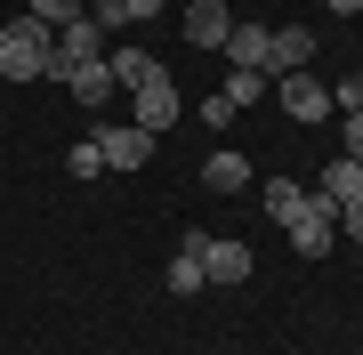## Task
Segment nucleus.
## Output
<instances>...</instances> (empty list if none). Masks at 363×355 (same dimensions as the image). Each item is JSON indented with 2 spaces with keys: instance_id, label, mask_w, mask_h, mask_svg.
Wrapping results in <instances>:
<instances>
[{
  "instance_id": "obj_14",
  "label": "nucleus",
  "mask_w": 363,
  "mask_h": 355,
  "mask_svg": "<svg viewBox=\"0 0 363 355\" xmlns=\"http://www.w3.org/2000/svg\"><path fill=\"white\" fill-rule=\"evenodd\" d=\"M259 202H267V218H274V226H291V218H298V202H307V186H298V178H267V186H259Z\"/></svg>"
},
{
  "instance_id": "obj_8",
  "label": "nucleus",
  "mask_w": 363,
  "mask_h": 355,
  "mask_svg": "<svg viewBox=\"0 0 363 355\" xmlns=\"http://www.w3.org/2000/svg\"><path fill=\"white\" fill-rule=\"evenodd\" d=\"M226 33H234L226 0H194V9H186V40H194V49H226Z\"/></svg>"
},
{
  "instance_id": "obj_22",
  "label": "nucleus",
  "mask_w": 363,
  "mask_h": 355,
  "mask_svg": "<svg viewBox=\"0 0 363 355\" xmlns=\"http://www.w3.org/2000/svg\"><path fill=\"white\" fill-rule=\"evenodd\" d=\"M339 154H355V162H363V113H347V130H339Z\"/></svg>"
},
{
  "instance_id": "obj_1",
  "label": "nucleus",
  "mask_w": 363,
  "mask_h": 355,
  "mask_svg": "<svg viewBox=\"0 0 363 355\" xmlns=\"http://www.w3.org/2000/svg\"><path fill=\"white\" fill-rule=\"evenodd\" d=\"M49 49H57V33L25 9L16 25H0V81H49Z\"/></svg>"
},
{
  "instance_id": "obj_16",
  "label": "nucleus",
  "mask_w": 363,
  "mask_h": 355,
  "mask_svg": "<svg viewBox=\"0 0 363 355\" xmlns=\"http://www.w3.org/2000/svg\"><path fill=\"white\" fill-rule=\"evenodd\" d=\"M194 242H202V235H194ZM194 242H186L178 259H169V275H162L169 291H178V299H194V291H202V250H194Z\"/></svg>"
},
{
  "instance_id": "obj_20",
  "label": "nucleus",
  "mask_w": 363,
  "mask_h": 355,
  "mask_svg": "<svg viewBox=\"0 0 363 355\" xmlns=\"http://www.w3.org/2000/svg\"><path fill=\"white\" fill-rule=\"evenodd\" d=\"M331 106H339V113H363V73H347V81H331Z\"/></svg>"
},
{
  "instance_id": "obj_4",
  "label": "nucleus",
  "mask_w": 363,
  "mask_h": 355,
  "mask_svg": "<svg viewBox=\"0 0 363 355\" xmlns=\"http://www.w3.org/2000/svg\"><path fill=\"white\" fill-rule=\"evenodd\" d=\"M130 97H138V106H130V121H138L145 137H162L169 121L186 113V106H178V81H169V73H154V81H145V89H130Z\"/></svg>"
},
{
  "instance_id": "obj_18",
  "label": "nucleus",
  "mask_w": 363,
  "mask_h": 355,
  "mask_svg": "<svg viewBox=\"0 0 363 355\" xmlns=\"http://www.w3.org/2000/svg\"><path fill=\"white\" fill-rule=\"evenodd\" d=\"M218 97H226L234 113H242V106H259V97H267V73H242V65H234V81H226Z\"/></svg>"
},
{
  "instance_id": "obj_3",
  "label": "nucleus",
  "mask_w": 363,
  "mask_h": 355,
  "mask_svg": "<svg viewBox=\"0 0 363 355\" xmlns=\"http://www.w3.org/2000/svg\"><path fill=\"white\" fill-rule=\"evenodd\" d=\"M89 137H97V154H105V170H121V178H130V170H145V162H154V137H145L138 121H105V130H89Z\"/></svg>"
},
{
  "instance_id": "obj_21",
  "label": "nucleus",
  "mask_w": 363,
  "mask_h": 355,
  "mask_svg": "<svg viewBox=\"0 0 363 355\" xmlns=\"http://www.w3.org/2000/svg\"><path fill=\"white\" fill-rule=\"evenodd\" d=\"M339 235H347V242H363V194H355V202H339Z\"/></svg>"
},
{
  "instance_id": "obj_19",
  "label": "nucleus",
  "mask_w": 363,
  "mask_h": 355,
  "mask_svg": "<svg viewBox=\"0 0 363 355\" xmlns=\"http://www.w3.org/2000/svg\"><path fill=\"white\" fill-rule=\"evenodd\" d=\"M65 170H73V178H97V170H105V154H97V137H81V145H73V154H65Z\"/></svg>"
},
{
  "instance_id": "obj_12",
  "label": "nucleus",
  "mask_w": 363,
  "mask_h": 355,
  "mask_svg": "<svg viewBox=\"0 0 363 355\" xmlns=\"http://www.w3.org/2000/svg\"><path fill=\"white\" fill-rule=\"evenodd\" d=\"M202 186H210V194H242V186H250V162L226 145V154H210V162H202Z\"/></svg>"
},
{
  "instance_id": "obj_10",
  "label": "nucleus",
  "mask_w": 363,
  "mask_h": 355,
  "mask_svg": "<svg viewBox=\"0 0 363 355\" xmlns=\"http://www.w3.org/2000/svg\"><path fill=\"white\" fill-rule=\"evenodd\" d=\"M267 25H259V16H234V33H226V57H234V65H242V73H259L267 65Z\"/></svg>"
},
{
  "instance_id": "obj_9",
  "label": "nucleus",
  "mask_w": 363,
  "mask_h": 355,
  "mask_svg": "<svg viewBox=\"0 0 363 355\" xmlns=\"http://www.w3.org/2000/svg\"><path fill=\"white\" fill-rule=\"evenodd\" d=\"M65 89H73V106H81V113H97L105 97H113V65H105V57H89V65H73V73H65Z\"/></svg>"
},
{
  "instance_id": "obj_2",
  "label": "nucleus",
  "mask_w": 363,
  "mask_h": 355,
  "mask_svg": "<svg viewBox=\"0 0 363 355\" xmlns=\"http://www.w3.org/2000/svg\"><path fill=\"white\" fill-rule=\"evenodd\" d=\"M283 235H291V250H298V259H323V250L339 242V202L307 194V202H298V218L283 226Z\"/></svg>"
},
{
  "instance_id": "obj_23",
  "label": "nucleus",
  "mask_w": 363,
  "mask_h": 355,
  "mask_svg": "<svg viewBox=\"0 0 363 355\" xmlns=\"http://www.w3.org/2000/svg\"><path fill=\"white\" fill-rule=\"evenodd\" d=\"M323 9H331V16H355V9H363V0H323Z\"/></svg>"
},
{
  "instance_id": "obj_6",
  "label": "nucleus",
  "mask_w": 363,
  "mask_h": 355,
  "mask_svg": "<svg viewBox=\"0 0 363 355\" xmlns=\"http://www.w3.org/2000/svg\"><path fill=\"white\" fill-rule=\"evenodd\" d=\"M307 57H315V33H307V25H283V33L267 40V65H259V73H267V81H283V73H307Z\"/></svg>"
},
{
  "instance_id": "obj_13",
  "label": "nucleus",
  "mask_w": 363,
  "mask_h": 355,
  "mask_svg": "<svg viewBox=\"0 0 363 355\" xmlns=\"http://www.w3.org/2000/svg\"><path fill=\"white\" fill-rule=\"evenodd\" d=\"M105 65H113V89H145V81L162 73L145 49H105Z\"/></svg>"
},
{
  "instance_id": "obj_17",
  "label": "nucleus",
  "mask_w": 363,
  "mask_h": 355,
  "mask_svg": "<svg viewBox=\"0 0 363 355\" xmlns=\"http://www.w3.org/2000/svg\"><path fill=\"white\" fill-rule=\"evenodd\" d=\"M33 16L49 33H65V25H81V16H89V0H33Z\"/></svg>"
},
{
  "instance_id": "obj_5",
  "label": "nucleus",
  "mask_w": 363,
  "mask_h": 355,
  "mask_svg": "<svg viewBox=\"0 0 363 355\" xmlns=\"http://www.w3.org/2000/svg\"><path fill=\"white\" fill-rule=\"evenodd\" d=\"M274 89H283V113L291 121H323L331 113V81H315V73H283Z\"/></svg>"
},
{
  "instance_id": "obj_11",
  "label": "nucleus",
  "mask_w": 363,
  "mask_h": 355,
  "mask_svg": "<svg viewBox=\"0 0 363 355\" xmlns=\"http://www.w3.org/2000/svg\"><path fill=\"white\" fill-rule=\"evenodd\" d=\"M89 16H97L105 33H121V25H154L162 0H89Z\"/></svg>"
},
{
  "instance_id": "obj_24",
  "label": "nucleus",
  "mask_w": 363,
  "mask_h": 355,
  "mask_svg": "<svg viewBox=\"0 0 363 355\" xmlns=\"http://www.w3.org/2000/svg\"><path fill=\"white\" fill-rule=\"evenodd\" d=\"M226 9H250V0H226Z\"/></svg>"
},
{
  "instance_id": "obj_15",
  "label": "nucleus",
  "mask_w": 363,
  "mask_h": 355,
  "mask_svg": "<svg viewBox=\"0 0 363 355\" xmlns=\"http://www.w3.org/2000/svg\"><path fill=\"white\" fill-rule=\"evenodd\" d=\"M355 194H363V162H355V154H339L331 170H323V202H355Z\"/></svg>"
},
{
  "instance_id": "obj_7",
  "label": "nucleus",
  "mask_w": 363,
  "mask_h": 355,
  "mask_svg": "<svg viewBox=\"0 0 363 355\" xmlns=\"http://www.w3.org/2000/svg\"><path fill=\"white\" fill-rule=\"evenodd\" d=\"M202 283H250V250L242 242H226V235H202Z\"/></svg>"
}]
</instances>
